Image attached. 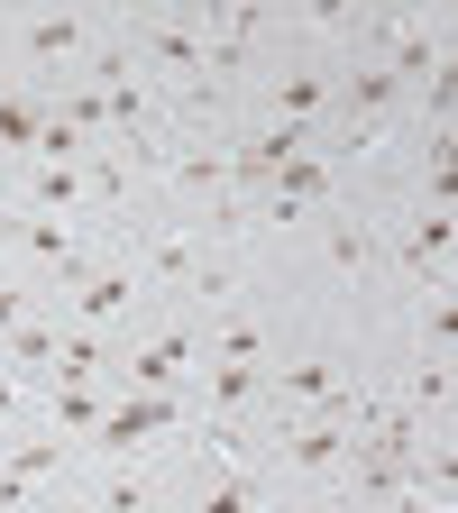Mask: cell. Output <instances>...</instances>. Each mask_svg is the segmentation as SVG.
Instances as JSON below:
<instances>
[{"instance_id":"cell-1","label":"cell","mask_w":458,"mask_h":513,"mask_svg":"<svg viewBox=\"0 0 458 513\" xmlns=\"http://www.w3.org/2000/svg\"><path fill=\"white\" fill-rule=\"evenodd\" d=\"M28 55H37V65H46V55H74V19H37L28 28Z\"/></svg>"},{"instance_id":"cell-2","label":"cell","mask_w":458,"mask_h":513,"mask_svg":"<svg viewBox=\"0 0 458 513\" xmlns=\"http://www.w3.org/2000/svg\"><path fill=\"white\" fill-rule=\"evenodd\" d=\"M321 101V74H284V110H312Z\"/></svg>"}]
</instances>
